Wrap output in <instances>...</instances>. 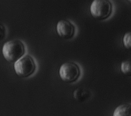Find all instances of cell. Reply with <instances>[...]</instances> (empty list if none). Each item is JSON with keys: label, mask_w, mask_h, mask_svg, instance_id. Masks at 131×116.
<instances>
[{"label": "cell", "mask_w": 131, "mask_h": 116, "mask_svg": "<svg viewBox=\"0 0 131 116\" xmlns=\"http://www.w3.org/2000/svg\"><path fill=\"white\" fill-rule=\"evenodd\" d=\"M113 116H131V104L119 105L114 110Z\"/></svg>", "instance_id": "7"}, {"label": "cell", "mask_w": 131, "mask_h": 116, "mask_svg": "<svg viewBox=\"0 0 131 116\" xmlns=\"http://www.w3.org/2000/svg\"><path fill=\"white\" fill-rule=\"evenodd\" d=\"M113 6L108 0H94L90 8V14L98 20H104L110 17L112 13Z\"/></svg>", "instance_id": "3"}, {"label": "cell", "mask_w": 131, "mask_h": 116, "mask_svg": "<svg viewBox=\"0 0 131 116\" xmlns=\"http://www.w3.org/2000/svg\"><path fill=\"white\" fill-rule=\"evenodd\" d=\"M14 68L16 75L21 78H27L35 72L36 65L33 58L26 55L14 63Z\"/></svg>", "instance_id": "2"}, {"label": "cell", "mask_w": 131, "mask_h": 116, "mask_svg": "<svg viewBox=\"0 0 131 116\" xmlns=\"http://www.w3.org/2000/svg\"><path fill=\"white\" fill-rule=\"evenodd\" d=\"M25 46L19 40H13L6 42L2 48V54L4 59L8 62L15 63L24 55Z\"/></svg>", "instance_id": "1"}, {"label": "cell", "mask_w": 131, "mask_h": 116, "mask_svg": "<svg viewBox=\"0 0 131 116\" xmlns=\"http://www.w3.org/2000/svg\"><path fill=\"white\" fill-rule=\"evenodd\" d=\"M129 2H131V1H129Z\"/></svg>", "instance_id": "11"}, {"label": "cell", "mask_w": 131, "mask_h": 116, "mask_svg": "<svg viewBox=\"0 0 131 116\" xmlns=\"http://www.w3.org/2000/svg\"><path fill=\"white\" fill-rule=\"evenodd\" d=\"M56 30L60 37L64 39H70L75 34V27L69 20H61L57 24Z\"/></svg>", "instance_id": "5"}, {"label": "cell", "mask_w": 131, "mask_h": 116, "mask_svg": "<svg viewBox=\"0 0 131 116\" xmlns=\"http://www.w3.org/2000/svg\"><path fill=\"white\" fill-rule=\"evenodd\" d=\"M59 74L60 79L63 82L72 83L79 79L81 75V71L77 64L73 62H68L61 66Z\"/></svg>", "instance_id": "4"}, {"label": "cell", "mask_w": 131, "mask_h": 116, "mask_svg": "<svg viewBox=\"0 0 131 116\" xmlns=\"http://www.w3.org/2000/svg\"><path fill=\"white\" fill-rule=\"evenodd\" d=\"M7 34L6 27L2 23H0V41L5 39Z\"/></svg>", "instance_id": "10"}, {"label": "cell", "mask_w": 131, "mask_h": 116, "mask_svg": "<svg viewBox=\"0 0 131 116\" xmlns=\"http://www.w3.org/2000/svg\"><path fill=\"white\" fill-rule=\"evenodd\" d=\"M91 96V92L86 88H78L73 94L74 99L80 102H83L88 100Z\"/></svg>", "instance_id": "6"}, {"label": "cell", "mask_w": 131, "mask_h": 116, "mask_svg": "<svg viewBox=\"0 0 131 116\" xmlns=\"http://www.w3.org/2000/svg\"><path fill=\"white\" fill-rule=\"evenodd\" d=\"M120 71L123 74L131 76V60L122 62L120 65Z\"/></svg>", "instance_id": "8"}, {"label": "cell", "mask_w": 131, "mask_h": 116, "mask_svg": "<svg viewBox=\"0 0 131 116\" xmlns=\"http://www.w3.org/2000/svg\"><path fill=\"white\" fill-rule=\"evenodd\" d=\"M122 43L125 48L131 51V32L125 34L123 38Z\"/></svg>", "instance_id": "9"}]
</instances>
